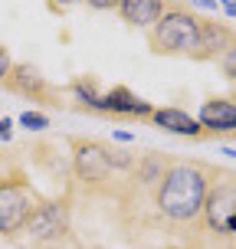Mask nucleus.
Returning a JSON list of instances; mask_svg holds the SVG:
<instances>
[{
	"instance_id": "1",
	"label": "nucleus",
	"mask_w": 236,
	"mask_h": 249,
	"mask_svg": "<svg viewBox=\"0 0 236 249\" xmlns=\"http://www.w3.org/2000/svg\"><path fill=\"white\" fill-rule=\"evenodd\" d=\"M213 164L174 158L161 187L151 197V230L181 236L184 246H210L200 233V203L210 184Z\"/></svg>"
},
{
	"instance_id": "2",
	"label": "nucleus",
	"mask_w": 236,
	"mask_h": 249,
	"mask_svg": "<svg viewBox=\"0 0 236 249\" xmlns=\"http://www.w3.org/2000/svg\"><path fill=\"white\" fill-rule=\"evenodd\" d=\"M73 148V180L82 197H109L118 200L128 177L135 171L131 151L109 148L99 138H69Z\"/></svg>"
},
{
	"instance_id": "3",
	"label": "nucleus",
	"mask_w": 236,
	"mask_h": 249,
	"mask_svg": "<svg viewBox=\"0 0 236 249\" xmlns=\"http://www.w3.org/2000/svg\"><path fill=\"white\" fill-rule=\"evenodd\" d=\"M39 203L43 197L30 180L20 151L0 148V236L20 239L26 220L36 213Z\"/></svg>"
},
{
	"instance_id": "4",
	"label": "nucleus",
	"mask_w": 236,
	"mask_h": 249,
	"mask_svg": "<svg viewBox=\"0 0 236 249\" xmlns=\"http://www.w3.org/2000/svg\"><path fill=\"white\" fill-rule=\"evenodd\" d=\"M200 233L210 246L233 243L236 236V174L213 167L203 203H200Z\"/></svg>"
},
{
	"instance_id": "5",
	"label": "nucleus",
	"mask_w": 236,
	"mask_h": 249,
	"mask_svg": "<svg viewBox=\"0 0 236 249\" xmlns=\"http://www.w3.org/2000/svg\"><path fill=\"white\" fill-rule=\"evenodd\" d=\"M200 43V17L187 3H167L161 20L148 30V46L158 56H187L194 59Z\"/></svg>"
},
{
	"instance_id": "6",
	"label": "nucleus",
	"mask_w": 236,
	"mask_h": 249,
	"mask_svg": "<svg viewBox=\"0 0 236 249\" xmlns=\"http://www.w3.org/2000/svg\"><path fill=\"white\" fill-rule=\"evenodd\" d=\"M69 216H73L69 197H62V200H46L43 197V203H39L36 213L26 220L20 236L26 239V246H33V249H53L56 243H62V239L69 236Z\"/></svg>"
},
{
	"instance_id": "7",
	"label": "nucleus",
	"mask_w": 236,
	"mask_h": 249,
	"mask_svg": "<svg viewBox=\"0 0 236 249\" xmlns=\"http://www.w3.org/2000/svg\"><path fill=\"white\" fill-rule=\"evenodd\" d=\"M3 89L13 92V95L33 99V102H59L56 89L46 82V75L39 72L36 66H26V62H13L10 75L3 79Z\"/></svg>"
},
{
	"instance_id": "8",
	"label": "nucleus",
	"mask_w": 236,
	"mask_h": 249,
	"mask_svg": "<svg viewBox=\"0 0 236 249\" xmlns=\"http://www.w3.org/2000/svg\"><path fill=\"white\" fill-rule=\"evenodd\" d=\"M230 50H236L233 26L200 17V43H197V53H194V62H217Z\"/></svg>"
},
{
	"instance_id": "9",
	"label": "nucleus",
	"mask_w": 236,
	"mask_h": 249,
	"mask_svg": "<svg viewBox=\"0 0 236 249\" xmlns=\"http://www.w3.org/2000/svg\"><path fill=\"white\" fill-rule=\"evenodd\" d=\"M197 124L203 128V135L213 138H230L236 135V105L230 99H207L203 105H200V118Z\"/></svg>"
},
{
	"instance_id": "10",
	"label": "nucleus",
	"mask_w": 236,
	"mask_h": 249,
	"mask_svg": "<svg viewBox=\"0 0 236 249\" xmlns=\"http://www.w3.org/2000/svg\"><path fill=\"white\" fill-rule=\"evenodd\" d=\"M151 102L138 99L131 89L115 86L102 92V115H122V118H151Z\"/></svg>"
},
{
	"instance_id": "11",
	"label": "nucleus",
	"mask_w": 236,
	"mask_h": 249,
	"mask_svg": "<svg viewBox=\"0 0 236 249\" xmlns=\"http://www.w3.org/2000/svg\"><path fill=\"white\" fill-rule=\"evenodd\" d=\"M164 7H167V0H118V3H115V13H118L128 26L151 30V26L161 20Z\"/></svg>"
},
{
	"instance_id": "12",
	"label": "nucleus",
	"mask_w": 236,
	"mask_h": 249,
	"mask_svg": "<svg viewBox=\"0 0 236 249\" xmlns=\"http://www.w3.org/2000/svg\"><path fill=\"white\" fill-rule=\"evenodd\" d=\"M151 124H158V128L171 131V135L194 138V141L207 138V135H203V128L197 124V118H190L184 108H154V112H151Z\"/></svg>"
},
{
	"instance_id": "13",
	"label": "nucleus",
	"mask_w": 236,
	"mask_h": 249,
	"mask_svg": "<svg viewBox=\"0 0 236 249\" xmlns=\"http://www.w3.org/2000/svg\"><path fill=\"white\" fill-rule=\"evenodd\" d=\"M69 92L75 95V102L82 105V108H89V112L102 115V92L99 86H95V79H75V82H69Z\"/></svg>"
},
{
	"instance_id": "14",
	"label": "nucleus",
	"mask_w": 236,
	"mask_h": 249,
	"mask_svg": "<svg viewBox=\"0 0 236 249\" xmlns=\"http://www.w3.org/2000/svg\"><path fill=\"white\" fill-rule=\"evenodd\" d=\"M20 124L30 128V131H46V128H50V118L43 112H23L20 115Z\"/></svg>"
},
{
	"instance_id": "15",
	"label": "nucleus",
	"mask_w": 236,
	"mask_h": 249,
	"mask_svg": "<svg viewBox=\"0 0 236 249\" xmlns=\"http://www.w3.org/2000/svg\"><path fill=\"white\" fill-rule=\"evenodd\" d=\"M217 62H220V69H223V75L230 79V82H233V79H236V50H230L226 56H220Z\"/></svg>"
},
{
	"instance_id": "16",
	"label": "nucleus",
	"mask_w": 236,
	"mask_h": 249,
	"mask_svg": "<svg viewBox=\"0 0 236 249\" xmlns=\"http://www.w3.org/2000/svg\"><path fill=\"white\" fill-rule=\"evenodd\" d=\"M10 69H13V59H10V50L0 43V86H3V79L10 75Z\"/></svg>"
},
{
	"instance_id": "17",
	"label": "nucleus",
	"mask_w": 236,
	"mask_h": 249,
	"mask_svg": "<svg viewBox=\"0 0 236 249\" xmlns=\"http://www.w3.org/2000/svg\"><path fill=\"white\" fill-rule=\"evenodd\" d=\"M13 138V122L10 118H0V141H10Z\"/></svg>"
},
{
	"instance_id": "18",
	"label": "nucleus",
	"mask_w": 236,
	"mask_h": 249,
	"mask_svg": "<svg viewBox=\"0 0 236 249\" xmlns=\"http://www.w3.org/2000/svg\"><path fill=\"white\" fill-rule=\"evenodd\" d=\"M223 13L226 17H236V3H223Z\"/></svg>"
},
{
	"instance_id": "19",
	"label": "nucleus",
	"mask_w": 236,
	"mask_h": 249,
	"mask_svg": "<svg viewBox=\"0 0 236 249\" xmlns=\"http://www.w3.org/2000/svg\"><path fill=\"white\" fill-rule=\"evenodd\" d=\"M210 249H236L233 243H220V246H210Z\"/></svg>"
},
{
	"instance_id": "20",
	"label": "nucleus",
	"mask_w": 236,
	"mask_h": 249,
	"mask_svg": "<svg viewBox=\"0 0 236 249\" xmlns=\"http://www.w3.org/2000/svg\"><path fill=\"white\" fill-rule=\"evenodd\" d=\"M181 249H210V246H181Z\"/></svg>"
}]
</instances>
